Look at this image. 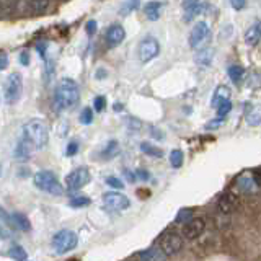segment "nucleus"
Returning <instances> with one entry per match:
<instances>
[{
	"instance_id": "6e6552de",
	"label": "nucleus",
	"mask_w": 261,
	"mask_h": 261,
	"mask_svg": "<svg viewBox=\"0 0 261 261\" xmlns=\"http://www.w3.org/2000/svg\"><path fill=\"white\" fill-rule=\"evenodd\" d=\"M137 53H139V59H141V62L147 64V62H150L152 59H155V57L159 56L160 53V44H159V41L155 39V38H145L142 39L141 43H139V49H137Z\"/></svg>"
},
{
	"instance_id": "39448f33",
	"label": "nucleus",
	"mask_w": 261,
	"mask_h": 261,
	"mask_svg": "<svg viewBox=\"0 0 261 261\" xmlns=\"http://www.w3.org/2000/svg\"><path fill=\"white\" fill-rule=\"evenodd\" d=\"M23 93V79L21 73L13 72L8 75V79L5 80L4 85V98L7 105H13L21 98Z\"/></svg>"
},
{
	"instance_id": "9d476101",
	"label": "nucleus",
	"mask_w": 261,
	"mask_h": 261,
	"mask_svg": "<svg viewBox=\"0 0 261 261\" xmlns=\"http://www.w3.org/2000/svg\"><path fill=\"white\" fill-rule=\"evenodd\" d=\"M207 36H209V27H207V23L206 21H198L191 28L190 39H188V43H190V46L193 49H196V47H199L204 43V41H206Z\"/></svg>"
},
{
	"instance_id": "2eb2a0df",
	"label": "nucleus",
	"mask_w": 261,
	"mask_h": 261,
	"mask_svg": "<svg viewBox=\"0 0 261 261\" xmlns=\"http://www.w3.org/2000/svg\"><path fill=\"white\" fill-rule=\"evenodd\" d=\"M237 207V196H233L232 193H225L222 198L219 199L217 209L222 214H230V212Z\"/></svg>"
},
{
	"instance_id": "4468645a",
	"label": "nucleus",
	"mask_w": 261,
	"mask_h": 261,
	"mask_svg": "<svg viewBox=\"0 0 261 261\" xmlns=\"http://www.w3.org/2000/svg\"><path fill=\"white\" fill-rule=\"evenodd\" d=\"M227 101H230V90H228L225 85H220L216 88V92H214V96H212V108H219V106H222L224 103Z\"/></svg>"
},
{
	"instance_id": "dca6fc26",
	"label": "nucleus",
	"mask_w": 261,
	"mask_h": 261,
	"mask_svg": "<svg viewBox=\"0 0 261 261\" xmlns=\"http://www.w3.org/2000/svg\"><path fill=\"white\" fill-rule=\"evenodd\" d=\"M261 41V21H255L245 33V43L248 46H256Z\"/></svg>"
},
{
	"instance_id": "bb28decb",
	"label": "nucleus",
	"mask_w": 261,
	"mask_h": 261,
	"mask_svg": "<svg viewBox=\"0 0 261 261\" xmlns=\"http://www.w3.org/2000/svg\"><path fill=\"white\" fill-rule=\"evenodd\" d=\"M194 219V212H193V209H181L176 214V217H175V222H178V224H183L185 222V225L188 224V222H191V220Z\"/></svg>"
},
{
	"instance_id": "b1692460",
	"label": "nucleus",
	"mask_w": 261,
	"mask_h": 261,
	"mask_svg": "<svg viewBox=\"0 0 261 261\" xmlns=\"http://www.w3.org/2000/svg\"><path fill=\"white\" fill-rule=\"evenodd\" d=\"M8 256L13 258L15 261H28V253L24 251L21 245H12L10 250H8Z\"/></svg>"
},
{
	"instance_id": "412c9836",
	"label": "nucleus",
	"mask_w": 261,
	"mask_h": 261,
	"mask_svg": "<svg viewBox=\"0 0 261 261\" xmlns=\"http://www.w3.org/2000/svg\"><path fill=\"white\" fill-rule=\"evenodd\" d=\"M12 225L16 227V228H20V230H23V232H27L31 228L28 217L20 214V212H15V214H12Z\"/></svg>"
},
{
	"instance_id": "4be33fe9",
	"label": "nucleus",
	"mask_w": 261,
	"mask_h": 261,
	"mask_svg": "<svg viewBox=\"0 0 261 261\" xmlns=\"http://www.w3.org/2000/svg\"><path fill=\"white\" fill-rule=\"evenodd\" d=\"M118 152H119V142L118 141H110L108 144L105 145V149L101 150V157L105 160H111V159L116 157Z\"/></svg>"
},
{
	"instance_id": "a18cd8bd",
	"label": "nucleus",
	"mask_w": 261,
	"mask_h": 261,
	"mask_svg": "<svg viewBox=\"0 0 261 261\" xmlns=\"http://www.w3.org/2000/svg\"><path fill=\"white\" fill-rule=\"evenodd\" d=\"M124 175H126L127 179H130V181H134V179H136V175H134V173H130V171H124Z\"/></svg>"
},
{
	"instance_id": "58836bf2",
	"label": "nucleus",
	"mask_w": 261,
	"mask_h": 261,
	"mask_svg": "<svg viewBox=\"0 0 261 261\" xmlns=\"http://www.w3.org/2000/svg\"><path fill=\"white\" fill-rule=\"evenodd\" d=\"M20 62H21V65H28L30 64V53L28 51H23L20 54Z\"/></svg>"
},
{
	"instance_id": "a211bd4d",
	"label": "nucleus",
	"mask_w": 261,
	"mask_h": 261,
	"mask_svg": "<svg viewBox=\"0 0 261 261\" xmlns=\"http://www.w3.org/2000/svg\"><path fill=\"white\" fill-rule=\"evenodd\" d=\"M183 8H185V20L190 21L191 18H194L196 15L202 13V10L206 8V5L201 4V2H185Z\"/></svg>"
},
{
	"instance_id": "37998d69",
	"label": "nucleus",
	"mask_w": 261,
	"mask_h": 261,
	"mask_svg": "<svg viewBox=\"0 0 261 261\" xmlns=\"http://www.w3.org/2000/svg\"><path fill=\"white\" fill-rule=\"evenodd\" d=\"M106 73H108V72H106L105 69H98V70H96V79H98V80H103V79L106 77Z\"/></svg>"
},
{
	"instance_id": "a878e982",
	"label": "nucleus",
	"mask_w": 261,
	"mask_h": 261,
	"mask_svg": "<svg viewBox=\"0 0 261 261\" xmlns=\"http://www.w3.org/2000/svg\"><path fill=\"white\" fill-rule=\"evenodd\" d=\"M227 73H228V77H230V80L233 82V84H240L242 79H243L245 70H243V67H240V65H235L233 64V65H230V67H228Z\"/></svg>"
},
{
	"instance_id": "c9c22d12",
	"label": "nucleus",
	"mask_w": 261,
	"mask_h": 261,
	"mask_svg": "<svg viewBox=\"0 0 261 261\" xmlns=\"http://www.w3.org/2000/svg\"><path fill=\"white\" fill-rule=\"evenodd\" d=\"M79 152V144L75 142V141H72L69 145H67V150H65V155H67V157H73V155H75Z\"/></svg>"
},
{
	"instance_id": "49530a36",
	"label": "nucleus",
	"mask_w": 261,
	"mask_h": 261,
	"mask_svg": "<svg viewBox=\"0 0 261 261\" xmlns=\"http://www.w3.org/2000/svg\"><path fill=\"white\" fill-rule=\"evenodd\" d=\"M114 110H116V111H121V110H122V106H118V103H116V105H114Z\"/></svg>"
},
{
	"instance_id": "e433bc0d",
	"label": "nucleus",
	"mask_w": 261,
	"mask_h": 261,
	"mask_svg": "<svg viewBox=\"0 0 261 261\" xmlns=\"http://www.w3.org/2000/svg\"><path fill=\"white\" fill-rule=\"evenodd\" d=\"M85 30H87V33H88V36H93L95 33H96V30H98V24H96V21H95V20H90V21H87V27H85Z\"/></svg>"
},
{
	"instance_id": "ea45409f",
	"label": "nucleus",
	"mask_w": 261,
	"mask_h": 261,
	"mask_svg": "<svg viewBox=\"0 0 261 261\" xmlns=\"http://www.w3.org/2000/svg\"><path fill=\"white\" fill-rule=\"evenodd\" d=\"M0 57H2V62H0V69L5 70V69H7V65H8V57H7V53H5V51H2V53H0Z\"/></svg>"
},
{
	"instance_id": "423d86ee",
	"label": "nucleus",
	"mask_w": 261,
	"mask_h": 261,
	"mask_svg": "<svg viewBox=\"0 0 261 261\" xmlns=\"http://www.w3.org/2000/svg\"><path fill=\"white\" fill-rule=\"evenodd\" d=\"M103 204L106 209H110L113 212H122L129 209L130 201L126 194L118 193V191H110L103 194Z\"/></svg>"
},
{
	"instance_id": "72a5a7b5",
	"label": "nucleus",
	"mask_w": 261,
	"mask_h": 261,
	"mask_svg": "<svg viewBox=\"0 0 261 261\" xmlns=\"http://www.w3.org/2000/svg\"><path fill=\"white\" fill-rule=\"evenodd\" d=\"M105 105H106V98L105 96H96L93 100V108L98 113H101L105 110Z\"/></svg>"
},
{
	"instance_id": "9b49d317",
	"label": "nucleus",
	"mask_w": 261,
	"mask_h": 261,
	"mask_svg": "<svg viewBox=\"0 0 261 261\" xmlns=\"http://www.w3.org/2000/svg\"><path fill=\"white\" fill-rule=\"evenodd\" d=\"M124 39H126V31L121 24L114 23L106 30V44L110 47H118Z\"/></svg>"
},
{
	"instance_id": "6ab92c4d",
	"label": "nucleus",
	"mask_w": 261,
	"mask_h": 261,
	"mask_svg": "<svg viewBox=\"0 0 261 261\" xmlns=\"http://www.w3.org/2000/svg\"><path fill=\"white\" fill-rule=\"evenodd\" d=\"M35 152L31 149V145L30 144H27L23 141V139L20 137L18 139V142H16V145H15V159H18V160H27V159H30V155Z\"/></svg>"
},
{
	"instance_id": "20e7f679",
	"label": "nucleus",
	"mask_w": 261,
	"mask_h": 261,
	"mask_svg": "<svg viewBox=\"0 0 261 261\" xmlns=\"http://www.w3.org/2000/svg\"><path fill=\"white\" fill-rule=\"evenodd\" d=\"M79 243V237L72 230H59L51 240V245L57 255H65L67 251L73 250Z\"/></svg>"
},
{
	"instance_id": "f8f14e48",
	"label": "nucleus",
	"mask_w": 261,
	"mask_h": 261,
	"mask_svg": "<svg viewBox=\"0 0 261 261\" xmlns=\"http://www.w3.org/2000/svg\"><path fill=\"white\" fill-rule=\"evenodd\" d=\"M204 227H206V224H204L202 219H193L191 222H188L185 227H183V237L186 240H194L198 239V237L204 232Z\"/></svg>"
},
{
	"instance_id": "393cba45",
	"label": "nucleus",
	"mask_w": 261,
	"mask_h": 261,
	"mask_svg": "<svg viewBox=\"0 0 261 261\" xmlns=\"http://www.w3.org/2000/svg\"><path fill=\"white\" fill-rule=\"evenodd\" d=\"M141 150L147 155H150V157H155V159H162L163 157V150L160 149V147L153 145L150 142H142L141 144Z\"/></svg>"
},
{
	"instance_id": "f03ea898",
	"label": "nucleus",
	"mask_w": 261,
	"mask_h": 261,
	"mask_svg": "<svg viewBox=\"0 0 261 261\" xmlns=\"http://www.w3.org/2000/svg\"><path fill=\"white\" fill-rule=\"evenodd\" d=\"M21 139L27 144H30L31 149L35 152L44 149L49 141V129L46 126V122L41 119H31L30 122H27V124L23 126Z\"/></svg>"
},
{
	"instance_id": "7ed1b4c3",
	"label": "nucleus",
	"mask_w": 261,
	"mask_h": 261,
	"mask_svg": "<svg viewBox=\"0 0 261 261\" xmlns=\"http://www.w3.org/2000/svg\"><path fill=\"white\" fill-rule=\"evenodd\" d=\"M33 183H35L38 190L51 196H61L64 193V188L59 181V178L49 170H43V171H39V173H36L35 178H33Z\"/></svg>"
},
{
	"instance_id": "cd10ccee",
	"label": "nucleus",
	"mask_w": 261,
	"mask_h": 261,
	"mask_svg": "<svg viewBox=\"0 0 261 261\" xmlns=\"http://www.w3.org/2000/svg\"><path fill=\"white\" fill-rule=\"evenodd\" d=\"M183 160H185V155H183L181 150H178V149L171 150V153H170V165L171 167L179 168V167L183 165Z\"/></svg>"
},
{
	"instance_id": "1a4fd4ad",
	"label": "nucleus",
	"mask_w": 261,
	"mask_h": 261,
	"mask_svg": "<svg viewBox=\"0 0 261 261\" xmlns=\"http://www.w3.org/2000/svg\"><path fill=\"white\" fill-rule=\"evenodd\" d=\"M160 248L167 256H173L183 248V239L175 232H167L160 239Z\"/></svg>"
},
{
	"instance_id": "ddd939ff",
	"label": "nucleus",
	"mask_w": 261,
	"mask_h": 261,
	"mask_svg": "<svg viewBox=\"0 0 261 261\" xmlns=\"http://www.w3.org/2000/svg\"><path fill=\"white\" fill-rule=\"evenodd\" d=\"M141 261H167V255L160 247H150L139 253Z\"/></svg>"
},
{
	"instance_id": "a19ab883",
	"label": "nucleus",
	"mask_w": 261,
	"mask_h": 261,
	"mask_svg": "<svg viewBox=\"0 0 261 261\" xmlns=\"http://www.w3.org/2000/svg\"><path fill=\"white\" fill-rule=\"evenodd\" d=\"M136 175H137L139 178H141V179H144V181H147V179L150 178L149 171H147V170H137V171H136Z\"/></svg>"
},
{
	"instance_id": "4c0bfd02",
	"label": "nucleus",
	"mask_w": 261,
	"mask_h": 261,
	"mask_svg": "<svg viewBox=\"0 0 261 261\" xmlns=\"http://www.w3.org/2000/svg\"><path fill=\"white\" fill-rule=\"evenodd\" d=\"M224 122H225V118H219V119L211 121L209 124H207V127H209V129H212V127H219V126H222Z\"/></svg>"
},
{
	"instance_id": "f3484780",
	"label": "nucleus",
	"mask_w": 261,
	"mask_h": 261,
	"mask_svg": "<svg viewBox=\"0 0 261 261\" xmlns=\"http://www.w3.org/2000/svg\"><path fill=\"white\" fill-rule=\"evenodd\" d=\"M212 59H214V49L212 47H204L201 51L196 53V56H194L196 64L201 65V67H209L212 64Z\"/></svg>"
},
{
	"instance_id": "5701e85b",
	"label": "nucleus",
	"mask_w": 261,
	"mask_h": 261,
	"mask_svg": "<svg viewBox=\"0 0 261 261\" xmlns=\"http://www.w3.org/2000/svg\"><path fill=\"white\" fill-rule=\"evenodd\" d=\"M247 124L248 126H259L261 124V105L253 106L247 114Z\"/></svg>"
},
{
	"instance_id": "f704fd0d",
	"label": "nucleus",
	"mask_w": 261,
	"mask_h": 261,
	"mask_svg": "<svg viewBox=\"0 0 261 261\" xmlns=\"http://www.w3.org/2000/svg\"><path fill=\"white\" fill-rule=\"evenodd\" d=\"M137 7H139V2H127V4L122 5L121 12H122V15H127V13H130L133 10H136Z\"/></svg>"
},
{
	"instance_id": "f257e3e1",
	"label": "nucleus",
	"mask_w": 261,
	"mask_h": 261,
	"mask_svg": "<svg viewBox=\"0 0 261 261\" xmlns=\"http://www.w3.org/2000/svg\"><path fill=\"white\" fill-rule=\"evenodd\" d=\"M80 100V88L75 80L64 79L54 90V105L59 111H69L77 106Z\"/></svg>"
},
{
	"instance_id": "c756f323",
	"label": "nucleus",
	"mask_w": 261,
	"mask_h": 261,
	"mask_svg": "<svg viewBox=\"0 0 261 261\" xmlns=\"http://www.w3.org/2000/svg\"><path fill=\"white\" fill-rule=\"evenodd\" d=\"M79 121L82 122V124H85V126L92 124V122H93V110L92 108H84V110H82Z\"/></svg>"
},
{
	"instance_id": "aec40b11",
	"label": "nucleus",
	"mask_w": 261,
	"mask_h": 261,
	"mask_svg": "<svg viewBox=\"0 0 261 261\" xmlns=\"http://www.w3.org/2000/svg\"><path fill=\"white\" fill-rule=\"evenodd\" d=\"M160 10H162V4H159V2H149L144 5V13L150 21H155L160 18Z\"/></svg>"
},
{
	"instance_id": "473e14b6",
	"label": "nucleus",
	"mask_w": 261,
	"mask_h": 261,
	"mask_svg": "<svg viewBox=\"0 0 261 261\" xmlns=\"http://www.w3.org/2000/svg\"><path fill=\"white\" fill-rule=\"evenodd\" d=\"M230 111H232V103L230 101H227V103H224L222 106H219V108H217L219 118H225Z\"/></svg>"
},
{
	"instance_id": "c85d7f7f",
	"label": "nucleus",
	"mask_w": 261,
	"mask_h": 261,
	"mask_svg": "<svg viewBox=\"0 0 261 261\" xmlns=\"http://www.w3.org/2000/svg\"><path fill=\"white\" fill-rule=\"evenodd\" d=\"M255 183H256V178L255 176H243V178L239 179V188H242L243 191H251L253 186H255Z\"/></svg>"
},
{
	"instance_id": "0eeeda50",
	"label": "nucleus",
	"mask_w": 261,
	"mask_h": 261,
	"mask_svg": "<svg viewBox=\"0 0 261 261\" xmlns=\"http://www.w3.org/2000/svg\"><path fill=\"white\" fill-rule=\"evenodd\" d=\"M88 183H90V171L85 167L75 168L65 178V186L70 191H79L82 188H85Z\"/></svg>"
},
{
	"instance_id": "2f4dec72",
	"label": "nucleus",
	"mask_w": 261,
	"mask_h": 261,
	"mask_svg": "<svg viewBox=\"0 0 261 261\" xmlns=\"http://www.w3.org/2000/svg\"><path fill=\"white\" fill-rule=\"evenodd\" d=\"M106 183H108L111 188H114V190H122V188H124V183L116 176H108L106 178Z\"/></svg>"
},
{
	"instance_id": "c03bdc74",
	"label": "nucleus",
	"mask_w": 261,
	"mask_h": 261,
	"mask_svg": "<svg viewBox=\"0 0 261 261\" xmlns=\"http://www.w3.org/2000/svg\"><path fill=\"white\" fill-rule=\"evenodd\" d=\"M153 137H157V139H162L163 137V134L162 133H159V129H155V127H152V133H150Z\"/></svg>"
},
{
	"instance_id": "79ce46f5",
	"label": "nucleus",
	"mask_w": 261,
	"mask_h": 261,
	"mask_svg": "<svg viewBox=\"0 0 261 261\" xmlns=\"http://www.w3.org/2000/svg\"><path fill=\"white\" fill-rule=\"evenodd\" d=\"M230 5L235 8V10H242V8L245 7V2H237V0H232Z\"/></svg>"
},
{
	"instance_id": "7c9ffc66",
	"label": "nucleus",
	"mask_w": 261,
	"mask_h": 261,
	"mask_svg": "<svg viewBox=\"0 0 261 261\" xmlns=\"http://www.w3.org/2000/svg\"><path fill=\"white\" fill-rule=\"evenodd\" d=\"M88 198H82V196H79V198H72L69 201V204L72 207H84V206H88Z\"/></svg>"
}]
</instances>
